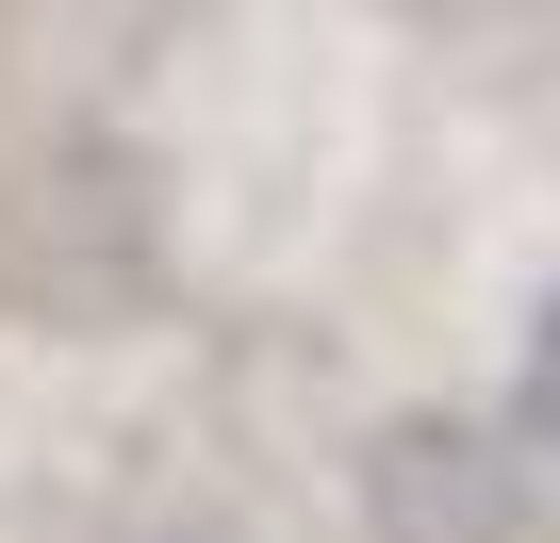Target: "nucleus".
<instances>
[{"label":"nucleus","instance_id":"f257e3e1","mask_svg":"<svg viewBox=\"0 0 560 543\" xmlns=\"http://www.w3.org/2000/svg\"><path fill=\"white\" fill-rule=\"evenodd\" d=\"M380 527H396V543H494V527H511V461H478L462 428H396Z\"/></svg>","mask_w":560,"mask_h":543},{"label":"nucleus","instance_id":"f03ea898","mask_svg":"<svg viewBox=\"0 0 560 543\" xmlns=\"http://www.w3.org/2000/svg\"><path fill=\"white\" fill-rule=\"evenodd\" d=\"M527 428L560 445V297H544V346H527Z\"/></svg>","mask_w":560,"mask_h":543}]
</instances>
